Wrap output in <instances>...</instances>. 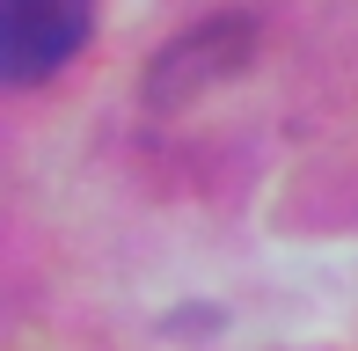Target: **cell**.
Segmentation results:
<instances>
[{
	"instance_id": "cell-1",
	"label": "cell",
	"mask_w": 358,
	"mask_h": 351,
	"mask_svg": "<svg viewBox=\"0 0 358 351\" xmlns=\"http://www.w3.org/2000/svg\"><path fill=\"white\" fill-rule=\"evenodd\" d=\"M95 0H0V88L59 73L88 44Z\"/></svg>"
}]
</instances>
